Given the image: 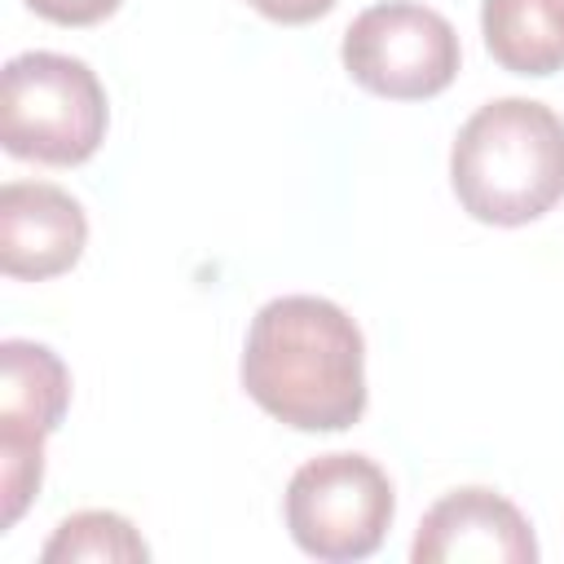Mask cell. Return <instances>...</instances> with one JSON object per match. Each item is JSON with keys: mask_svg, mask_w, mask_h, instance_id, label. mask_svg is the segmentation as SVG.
Here are the masks:
<instances>
[{"mask_svg": "<svg viewBox=\"0 0 564 564\" xmlns=\"http://www.w3.org/2000/svg\"><path fill=\"white\" fill-rule=\"evenodd\" d=\"M247 397L295 432H344L366 414L361 326L322 295L269 300L242 344Z\"/></svg>", "mask_w": 564, "mask_h": 564, "instance_id": "6da1fadb", "label": "cell"}, {"mask_svg": "<svg viewBox=\"0 0 564 564\" xmlns=\"http://www.w3.org/2000/svg\"><path fill=\"white\" fill-rule=\"evenodd\" d=\"M449 185L480 225H529L564 198V119L533 97L485 101L454 137Z\"/></svg>", "mask_w": 564, "mask_h": 564, "instance_id": "7a4b0ae2", "label": "cell"}, {"mask_svg": "<svg viewBox=\"0 0 564 564\" xmlns=\"http://www.w3.org/2000/svg\"><path fill=\"white\" fill-rule=\"evenodd\" d=\"M110 106L97 70L70 53L31 48L0 75V141L13 159L75 167L106 141Z\"/></svg>", "mask_w": 564, "mask_h": 564, "instance_id": "3957f363", "label": "cell"}, {"mask_svg": "<svg viewBox=\"0 0 564 564\" xmlns=\"http://www.w3.org/2000/svg\"><path fill=\"white\" fill-rule=\"evenodd\" d=\"M397 511L388 471L366 454H317L286 480L282 516L295 546L326 564L366 560L383 546Z\"/></svg>", "mask_w": 564, "mask_h": 564, "instance_id": "277c9868", "label": "cell"}, {"mask_svg": "<svg viewBox=\"0 0 564 564\" xmlns=\"http://www.w3.org/2000/svg\"><path fill=\"white\" fill-rule=\"evenodd\" d=\"M344 70L375 97L423 101L454 84L463 48L445 13L414 0H383L361 9L339 44Z\"/></svg>", "mask_w": 564, "mask_h": 564, "instance_id": "5b68a950", "label": "cell"}, {"mask_svg": "<svg viewBox=\"0 0 564 564\" xmlns=\"http://www.w3.org/2000/svg\"><path fill=\"white\" fill-rule=\"evenodd\" d=\"M414 564H533L538 560V538L524 520V511L480 485L454 489L441 502H432L419 520Z\"/></svg>", "mask_w": 564, "mask_h": 564, "instance_id": "8992f818", "label": "cell"}, {"mask_svg": "<svg viewBox=\"0 0 564 564\" xmlns=\"http://www.w3.org/2000/svg\"><path fill=\"white\" fill-rule=\"evenodd\" d=\"M88 216L79 198L48 181H9L0 189V269L22 282H44L79 264Z\"/></svg>", "mask_w": 564, "mask_h": 564, "instance_id": "52a82bcc", "label": "cell"}, {"mask_svg": "<svg viewBox=\"0 0 564 564\" xmlns=\"http://www.w3.org/2000/svg\"><path fill=\"white\" fill-rule=\"evenodd\" d=\"M70 405L66 361L35 339L0 344V445L44 449V436L57 432Z\"/></svg>", "mask_w": 564, "mask_h": 564, "instance_id": "ba28073f", "label": "cell"}, {"mask_svg": "<svg viewBox=\"0 0 564 564\" xmlns=\"http://www.w3.org/2000/svg\"><path fill=\"white\" fill-rule=\"evenodd\" d=\"M480 31L489 57L511 75L564 70V0H485Z\"/></svg>", "mask_w": 564, "mask_h": 564, "instance_id": "9c48e42d", "label": "cell"}, {"mask_svg": "<svg viewBox=\"0 0 564 564\" xmlns=\"http://www.w3.org/2000/svg\"><path fill=\"white\" fill-rule=\"evenodd\" d=\"M40 560L44 564H70V560L137 564V560H150V546L132 529V520L119 516V511H75L53 529V538L40 551Z\"/></svg>", "mask_w": 564, "mask_h": 564, "instance_id": "30bf717a", "label": "cell"}, {"mask_svg": "<svg viewBox=\"0 0 564 564\" xmlns=\"http://www.w3.org/2000/svg\"><path fill=\"white\" fill-rule=\"evenodd\" d=\"M40 18L57 22V26H93L101 18H110L123 0H26Z\"/></svg>", "mask_w": 564, "mask_h": 564, "instance_id": "8fae6325", "label": "cell"}, {"mask_svg": "<svg viewBox=\"0 0 564 564\" xmlns=\"http://www.w3.org/2000/svg\"><path fill=\"white\" fill-rule=\"evenodd\" d=\"M256 13H264L269 22H282V26H300V22H313L322 13H330L339 0H247Z\"/></svg>", "mask_w": 564, "mask_h": 564, "instance_id": "7c38bea8", "label": "cell"}]
</instances>
